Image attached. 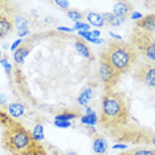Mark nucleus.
I'll return each mask as SVG.
<instances>
[{
  "mask_svg": "<svg viewBox=\"0 0 155 155\" xmlns=\"http://www.w3.org/2000/svg\"><path fill=\"white\" fill-rule=\"evenodd\" d=\"M129 106L125 97L114 91H109L102 100L101 121L107 126L122 125L127 121Z\"/></svg>",
  "mask_w": 155,
  "mask_h": 155,
  "instance_id": "nucleus-1",
  "label": "nucleus"
},
{
  "mask_svg": "<svg viewBox=\"0 0 155 155\" xmlns=\"http://www.w3.org/2000/svg\"><path fill=\"white\" fill-rule=\"evenodd\" d=\"M135 52L129 44L117 41L111 43L102 54V60L107 62L118 74L129 72L133 64L135 62Z\"/></svg>",
  "mask_w": 155,
  "mask_h": 155,
  "instance_id": "nucleus-2",
  "label": "nucleus"
},
{
  "mask_svg": "<svg viewBox=\"0 0 155 155\" xmlns=\"http://www.w3.org/2000/svg\"><path fill=\"white\" fill-rule=\"evenodd\" d=\"M7 149L15 155H31L35 149V140L21 126L13 125L5 134Z\"/></svg>",
  "mask_w": 155,
  "mask_h": 155,
  "instance_id": "nucleus-3",
  "label": "nucleus"
},
{
  "mask_svg": "<svg viewBox=\"0 0 155 155\" xmlns=\"http://www.w3.org/2000/svg\"><path fill=\"white\" fill-rule=\"evenodd\" d=\"M97 73H98V77H100V80L107 87H110V86L114 85V84L117 82L118 76H119L118 73L107 64V62L104 61V60H101L100 65H98V72Z\"/></svg>",
  "mask_w": 155,
  "mask_h": 155,
  "instance_id": "nucleus-4",
  "label": "nucleus"
},
{
  "mask_svg": "<svg viewBox=\"0 0 155 155\" xmlns=\"http://www.w3.org/2000/svg\"><path fill=\"white\" fill-rule=\"evenodd\" d=\"M130 11H131V5L129 2H118L113 7L111 13L117 17H121V19H126Z\"/></svg>",
  "mask_w": 155,
  "mask_h": 155,
  "instance_id": "nucleus-5",
  "label": "nucleus"
},
{
  "mask_svg": "<svg viewBox=\"0 0 155 155\" xmlns=\"http://www.w3.org/2000/svg\"><path fill=\"white\" fill-rule=\"evenodd\" d=\"M93 94H94V91H93V89H91L90 86L84 87V89L81 90L78 98H77V102H78L80 105H82V106L86 107L87 105H89V102L93 100Z\"/></svg>",
  "mask_w": 155,
  "mask_h": 155,
  "instance_id": "nucleus-6",
  "label": "nucleus"
},
{
  "mask_svg": "<svg viewBox=\"0 0 155 155\" xmlns=\"http://www.w3.org/2000/svg\"><path fill=\"white\" fill-rule=\"evenodd\" d=\"M29 52H31V48L28 47V45H20V47L13 52V60H15V62L23 64L25 57L29 54Z\"/></svg>",
  "mask_w": 155,
  "mask_h": 155,
  "instance_id": "nucleus-7",
  "label": "nucleus"
},
{
  "mask_svg": "<svg viewBox=\"0 0 155 155\" xmlns=\"http://www.w3.org/2000/svg\"><path fill=\"white\" fill-rule=\"evenodd\" d=\"M12 29H13V24L11 20L7 19L5 16H0V38L9 35Z\"/></svg>",
  "mask_w": 155,
  "mask_h": 155,
  "instance_id": "nucleus-8",
  "label": "nucleus"
},
{
  "mask_svg": "<svg viewBox=\"0 0 155 155\" xmlns=\"http://www.w3.org/2000/svg\"><path fill=\"white\" fill-rule=\"evenodd\" d=\"M8 113L13 118H20L25 113V107H24V105L19 104V102H12V104L8 105Z\"/></svg>",
  "mask_w": 155,
  "mask_h": 155,
  "instance_id": "nucleus-9",
  "label": "nucleus"
},
{
  "mask_svg": "<svg viewBox=\"0 0 155 155\" xmlns=\"http://www.w3.org/2000/svg\"><path fill=\"white\" fill-rule=\"evenodd\" d=\"M107 147H109V144H107V140L105 139V138H96L94 139V142H93V151H94V154H97V155H102V154H105L106 153V150H107Z\"/></svg>",
  "mask_w": 155,
  "mask_h": 155,
  "instance_id": "nucleus-10",
  "label": "nucleus"
},
{
  "mask_svg": "<svg viewBox=\"0 0 155 155\" xmlns=\"http://www.w3.org/2000/svg\"><path fill=\"white\" fill-rule=\"evenodd\" d=\"M86 20H87L89 25H93L96 28H101V27H104V24H105L101 13H97V12H89L86 15Z\"/></svg>",
  "mask_w": 155,
  "mask_h": 155,
  "instance_id": "nucleus-11",
  "label": "nucleus"
},
{
  "mask_svg": "<svg viewBox=\"0 0 155 155\" xmlns=\"http://www.w3.org/2000/svg\"><path fill=\"white\" fill-rule=\"evenodd\" d=\"M101 16H102V19H104L105 24H110V25H113V27H119L125 23V19L114 16L111 12H105V13H102Z\"/></svg>",
  "mask_w": 155,
  "mask_h": 155,
  "instance_id": "nucleus-12",
  "label": "nucleus"
},
{
  "mask_svg": "<svg viewBox=\"0 0 155 155\" xmlns=\"http://www.w3.org/2000/svg\"><path fill=\"white\" fill-rule=\"evenodd\" d=\"M139 27L144 28L149 32H154L155 29V20H154V15L147 16L146 19H140L139 20Z\"/></svg>",
  "mask_w": 155,
  "mask_h": 155,
  "instance_id": "nucleus-13",
  "label": "nucleus"
},
{
  "mask_svg": "<svg viewBox=\"0 0 155 155\" xmlns=\"http://www.w3.org/2000/svg\"><path fill=\"white\" fill-rule=\"evenodd\" d=\"M74 48L78 53L85 58H91V53H90V49L86 47V44L84 41H76L74 43Z\"/></svg>",
  "mask_w": 155,
  "mask_h": 155,
  "instance_id": "nucleus-14",
  "label": "nucleus"
},
{
  "mask_svg": "<svg viewBox=\"0 0 155 155\" xmlns=\"http://www.w3.org/2000/svg\"><path fill=\"white\" fill-rule=\"evenodd\" d=\"M31 137H32L33 140H43L45 134H44V126L41 123H37L36 126L33 127L32 133H31Z\"/></svg>",
  "mask_w": 155,
  "mask_h": 155,
  "instance_id": "nucleus-15",
  "label": "nucleus"
},
{
  "mask_svg": "<svg viewBox=\"0 0 155 155\" xmlns=\"http://www.w3.org/2000/svg\"><path fill=\"white\" fill-rule=\"evenodd\" d=\"M80 121H81L82 125H86V126H89V127H91V126H94L98 122V118H97V114H91V115H85L84 114L82 117H81Z\"/></svg>",
  "mask_w": 155,
  "mask_h": 155,
  "instance_id": "nucleus-16",
  "label": "nucleus"
},
{
  "mask_svg": "<svg viewBox=\"0 0 155 155\" xmlns=\"http://www.w3.org/2000/svg\"><path fill=\"white\" fill-rule=\"evenodd\" d=\"M144 81H146V84L150 87H154V85H155V72H154L153 66H150L149 70L144 73Z\"/></svg>",
  "mask_w": 155,
  "mask_h": 155,
  "instance_id": "nucleus-17",
  "label": "nucleus"
},
{
  "mask_svg": "<svg viewBox=\"0 0 155 155\" xmlns=\"http://www.w3.org/2000/svg\"><path fill=\"white\" fill-rule=\"evenodd\" d=\"M13 24H15V27L17 28V29H23V28H28L29 20H28L25 16H17Z\"/></svg>",
  "mask_w": 155,
  "mask_h": 155,
  "instance_id": "nucleus-18",
  "label": "nucleus"
},
{
  "mask_svg": "<svg viewBox=\"0 0 155 155\" xmlns=\"http://www.w3.org/2000/svg\"><path fill=\"white\" fill-rule=\"evenodd\" d=\"M74 118H77V114H74V113H62V114L56 115L54 121H68V122H70Z\"/></svg>",
  "mask_w": 155,
  "mask_h": 155,
  "instance_id": "nucleus-19",
  "label": "nucleus"
},
{
  "mask_svg": "<svg viewBox=\"0 0 155 155\" xmlns=\"http://www.w3.org/2000/svg\"><path fill=\"white\" fill-rule=\"evenodd\" d=\"M144 54H146V57L149 58L151 62H154V60H155V47H154L153 41H151L150 45L146 48V51H144Z\"/></svg>",
  "mask_w": 155,
  "mask_h": 155,
  "instance_id": "nucleus-20",
  "label": "nucleus"
},
{
  "mask_svg": "<svg viewBox=\"0 0 155 155\" xmlns=\"http://www.w3.org/2000/svg\"><path fill=\"white\" fill-rule=\"evenodd\" d=\"M0 65L3 66V69H4V72L7 73V74H11L12 65H11V62H9L8 58H7V57H2V58H0Z\"/></svg>",
  "mask_w": 155,
  "mask_h": 155,
  "instance_id": "nucleus-21",
  "label": "nucleus"
},
{
  "mask_svg": "<svg viewBox=\"0 0 155 155\" xmlns=\"http://www.w3.org/2000/svg\"><path fill=\"white\" fill-rule=\"evenodd\" d=\"M68 17L74 23L82 21V13L78 11H68Z\"/></svg>",
  "mask_w": 155,
  "mask_h": 155,
  "instance_id": "nucleus-22",
  "label": "nucleus"
},
{
  "mask_svg": "<svg viewBox=\"0 0 155 155\" xmlns=\"http://www.w3.org/2000/svg\"><path fill=\"white\" fill-rule=\"evenodd\" d=\"M73 31H78V32H86V31H90V25L87 23H84V21L74 23Z\"/></svg>",
  "mask_w": 155,
  "mask_h": 155,
  "instance_id": "nucleus-23",
  "label": "nucleus"
},
{
  "mask_svg": "<svg viewBox=\"0 0 155 155\" xmlns=\"http://www.w3.org/2000/svg\"><path fill=\"white\" fill-rule=\"evenodd\" d=\"M54 126L58 129H68L70 127V122L68 121H54Z\"/></svg>",
  "mask_w": 155,
  "mask_h": 155,
  "instance_id": "nucleus-24",
  "label": "nucleus"
},
{
  "mask_svg": "<svg viewBox=\"0 0 155 155\" xmlns=\"http://www.w3.org/2000/svg\"><path fill=\"white\" fill-rule=\"evenodd\" d=\"M20 45H23V38H17V40H15V41H13V44L11 45V47H9V49L15 52L16 49L20 47Z\"/></svg>",
  "mask_w": 155,
  "mask_h": 155,
  "instance_id": "nucleus-25",
  "label": "nucleus"
},
{
  "mask_svg": "<svg viewBox=\"0 0 155 155\" xmlns=\"http://www.w3.org/2000/svg\"><path fill=\"white\" fill-rule=\"evenodd\" d=\"M131 155H154L153 150H138L135 153H133Z\"/></svg>",
  "mask_w": 155,
  "mask_h": 155,
  "instance_id": "nucleus-26",
  "label": "nucleus"
},
{
  "mask_svg": "<svg viewBox=\"0 0 155 155\" xmlns=\"http://www.w3.org/2000/svg\"><path fill=\"white\" fill-rule=\"evenodd\" d=\"M29 35V29L28 28H23V29H19L17 31V36H19V38H23Z\"/></svg>",
  "mask_w": 155,
  "mask_h": 155,
  "instance_id": "nucleus-27",
  "label": "nucleus"
},
{
  "mask_svg": "<svg viewBox=\"0 0 155 155\" xmlns=\"http://www.w3.org/2000/svg\"><path fill=\"white\" fill-rule=\"evenodd\" d=\"M54 4L57 7H60V8H62V9L69 8V2H60V0H57V2H54Z\"/></svg>",
  "mask_w": 155,
  "mask_h": 155,
  "instance_id": "nucleus-28",
  "label": "nucleus"
},
{
  "mask_svg": "<svg viewBox=\"0 0 155 155\" xmlns=\"http://www.w3.org/2000/svg\"><path fill=\"white\" fill-rule=\"evenodd\" d=\"M130 17H131V20H140V19H143V15L140 12H131Z\"/></svg>",
  "mask_w": 155,
  "mask_h": 155,
  "instance_id": "nucleus-29",
  "label": "nucleus"
},
{
  "mask_svg": "<svg viewBox=\"0 0 155 155\" xmlns=\"http://www.w3.org/2000/svg\"><path fill=\"white\" fill-rule=\"evenodd\" d=\"M113 149L114 150H126L127 149V144H125V143H114Z\"/></svg>",
  "mask_w": 155,
  "mask_h": 155,
  "instance_id": "nucleus-30",
  "label": "nucleus"
},
{
  "mask_svg": "<svg viewBox=\"0 0 155 155\" xmlns=\"http://www.w3.org/2000/svg\"><path fill=\"white\" fill-rule=\"evenodd\" d=\"M89 43H91V44H96V45H100V44H102L104 43V40H102L101 37H98V38H96V37H91V38H89Z\"/></svg>",
  "mask_w": 155,
  "mask_h": 155,
  "instance_id": "nucleus-31",
  "label": "nucleus"
},
{
  "mask_svg": "<svg viewBox=\"0 0 155 155\" xmlns=\"http://www.w3.org/2000/svg\"><path fill=\"white\" fill-rule=\"evenodd\" d=\"M57 31H61V32L70 33V32H73V28H69V27H57Z\"/></svg>",
  "mask_w": 155,
  "mask_h": 155,
  "instance_id": "nucleus-32",
  "label": "nucleus"
},
{
  "mask_svg": "<svg viewBox=\"0 0 155 155\" xmlns=\"http://www.w3.org/2000/svg\"><path fill=\"white\" fill-rule=\"evenodd\" d=\"M7 97H5V94H3V93H0V105H5L7 104Z\"/></svg>",
  "mask_w": 155,
  "mask_h": 155,
  "instance_id": "nucleus-33",
  "label": "nucleus"
},
{
  "mask_svg": "<svg viewBox=\"0 0 155 155\" xmlns=\"http://www.w3.org/2000/svg\"><path fill=\"white\" fill-rule=\"evenodd\" d=\"M91 114H96V111H94L91 107L86 106V107H85V115H91Z\"/></svg>",
  "mask_w": 155,
  "mask_h": 155,
  "instance_id": "nucleus-34",
  "label": "nucleus"
},
{
  "mask_svg": "<svg viewBox=\"0 0 155 155\" xmlns=\"http://www.w3.org/2000/svg\"><path fill=\"white\" fill-rule=\"evenodd\" d=\"M110 35V37H113V38H115V40H118V41H122V37L119 36V35H115V33H113V32H110L109 33Z\"/></svg>",
  "mask_w": 155,
  "mask_h": 155,
  "instance_id": "nucleus-35",
  "label": "nucleus"
},
{
  "mask_svg": "<svg viewBox=\"0 0 155 155\" xmlns=\"http://www.w3.org/2000/svg\"><path fill=\"white\" fill-rule=\"evenodd\" d=\"M90 33H91V37H96V38H98L101 35L100 31H90Z\"/></svg>",
  "mask_w": 155,
  "mask_h": 155,
  "instance_id": "nucleus-36",
  "label": "nucleus"
},
{
  "mask_svg": "<svg viewBox=\"0 0 155 155\" xmlns=\"http://www.w3.org/2000/svg\"><path fill=\"white\" fill-rule=\"evenodd\" d=\"M8 48H9V45L7 44V43L3 44V49H4V51H7V49H8ZM3 49H2V51H3Z\"/></svg>",
  "mask_w": 155,
  "mask_h": 155,
  "instance_id": "nucleus-37",
  "label": "nucleus"
},
{
  "mask_svg": "<svg viewBox=\"0 0 155 155\" xmlns=\"http://www.w3.org/2000/svg\"><path fill=\"white\" fill-rule=\"evenodd\" d=\"M65 155H78V154L74 153V151H69V153H66Z\"/></svg>",
  "mask_w": 155,
  "mask_h": 155,
  "instance_id": "nucleus-38",
  "label": "nucleus"
},
{
  "mask_svg": "<svg viewBox=\"0 0 155 155\" xmlns=\"http://www.w3.org/2000/svg\"><path fill=\"white\" fill-rule=\"evenodd\" d=\"M2 56H3V51H2V48H0V58H2Z\"/></svg>",
  "mask_w": 155,
  "mask_h": 155,
  "instance_id": "nucleus-39",
  "label": "nucleus"
},
{
  "mask_svg": "<svg viewBox=\"0 0 155 155\" xmlns=\"http://www.w3.org/2000/svg\"><path fill=\"white\" fill-rule=\"evenodd\" d=\"M121 155H131V154H121Z\"/></svg>",
  "mask_w": 155,
  "mask_h": 155,
  "instance_id": "nucleus-40",
  "label": "nucleus"
}]
</instances>
